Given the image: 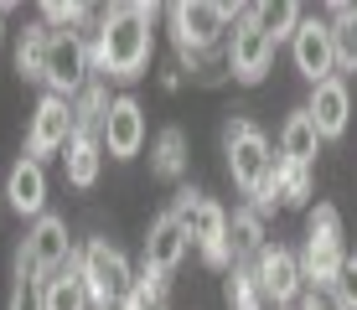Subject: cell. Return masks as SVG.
<instances>
[{
    "mask_svg": "<svg viewBox=\"0 0 357 310\" xmlns=\"http://www.w3.org/2000/svg\"><path fill=\"white\" fill-rule=\"evenodd\" d=\"M68 140H73V98L42 93L36 98V114L26 124V155L47 166V155L68 150Z\"/></svg>",
    "mask_w": 357,
    "mask_h": 310,
    "instance_id": "9c48e42d",
    "label": "cell"
},
{
    "mask_svg": "<svg viewBox=\"0 0 357 310\" xmlns=\"http://www.w3.org/2000/svg\"><path fill=\"white\" fill-rule=\"evenodd\" d=\"M326 26H331V52H337V78L342 72H357V6H331L326 10Z\"/></svg>",
    "mask_w": 357,
    "mask_h": 310,
    "instance_id": "44dd1931",
    "label": "cell"
},
{
    "mask_svg": "<svg viewBox=\"0 0 357 310\" xmlns=\"http://www.w3.org/2000/svg\"><path fill=\"white\" fill-rule=\"evenodd\" d=\"M47 47H52V31L42 26V21H31V26L16 31V72L26 83H42L47 72Z\"/></svg>",
    "mask_w": 357,
    "mask_h": 310,
    "instance_id": "603a6c76",
    "label": "cell"
},
{
    "mask_svg": "<svg viewBox=\"0 0 357 310\" xmlns=\"http://www.w3.org/2000/svg\"><path fill=\"white\" fill-rule=\"evenodd\" d=\"M249 16H254V26L280 47V42H290V36H295V26L305 21V10L290 6V0H264V6H249Z\"/></svg>",
    "mask_w": 357,
    "mask_h": 310,
    "instance_id": "cb8c5ba5",
    "label": "cell"
},
{
    "mask_svg": "<svg viewBox=\"0 0 357 310\" xmlns=\"http://www.w3.org/2000/svg\"><path fill=\"white\" fill-rule=\"evenodd\" d=\"M104 155H114V160H135L145 150V109H140V98H130V93H119L114 104H109V119H104Z\"/></svg>",
    "mask_w": 357,
    "mask_h": 310,
    "instance_id": "7c38bea8",
    "label": "cell"
},
{
    "mask_svg": "<svg viewBox=\"0 0 357 310\" xmlns=\"http://www.w3.org/2000/svg\"><path fill=\"white\" fill-rule=\"evenodd\" d=\"M305 114H311V124H316V134H321V140H342V134H347V124H352V93H347V78L316 83V93H311V104H305Z\"/></svg>",
    "mask_w": 357,
    "mask_h": 310,
    "instance_id": "5bb4252c",
    "label": "cell"
},
{
    "mask_svg": "<svg viewBox=\"0 0 357 310\" xmlns=\"http://www.w3.org/2000/svg\"><path fill=\"white\" fill-rule=\"evenodd\" d=\"M311 192H316V181H311V166H295V160L285 155H275L269 160V176L259 186V196H254V212H275V207H311Z\"/></svg>",
    "mask_w": 357,
    "mask_h": 310,
    "instance_id": "30bf717a",
    "label": "cell"
},
{
    "mask_svg": "<svg viewBox=\"0 0 357 310\" xmlns=\"http://www.w3.org/2000/svg\"><path fill=\"white\" fill-rule=\"evenodd\" d=\"M223 155H228V176L243 196H259V186L269 176V140L254 119H228L223 124Z\"/></svg>",
    "mask_w": 357,
    "mask_h": 310,
    "instance_id": "5b68a950",
    "label": "cell"
},
{
    "mask_svg": "<svg viewBox=\"0 0 357 310\" xmlns=\"http://www.w3.org/2000/svg\"><path fill=\"white\" fill-rule=\"evenodd\" d=\"M249 6H213V0H176L166 6L171 42H176V68L207 78L213 72V52L228 47V31L243 21Z\"/></svg>",
    "mask_w": 357,
    "mask_h": 310,
    "instance_id": "7a4b0ae2",
    "label": "cell"
},
{
    "mask_svg": "<svg viewBox=\"0 0 357 310\" xmlns=\"http://www.w3.org/2000/svg\"><path fill=\"white\" fill-rule=\"evenodd\" d=\"M155 0H119V6L98 10V26L89 31V52H93V72L109 83H135L145 78L155 52Z\"/></svg>",
    "mask_w": 357,
    "mask_h": 310,
    "instance_id": "6da1fadb",
    "label": "cell"
},
{
    "mask_svg": "<svg viewBox=\"0 0 357 310\" xmlns=\"http://www.w3.org/2000/svg\"><path fill=\"white\" fill-rule=\"evenodd\" d=\"M73 254H78V248H73V238H68V217L47 212V217H36L31 233L21 238L16 269H31L36 279H52V274H63V269H68Z\"/></svg>",
    "mask_w": 357,
    "mask_h": 310,
    "instance_id": "8992f818",
    "label": "cell"
},
{
    "mask_svg": "<svg viewBox=\"0 0 357 310\" xmlns=\"http://www.w3.org/2000/svg\"><path fill=\"white\" fill-rule=\"evenodd\" d=\"M249 269H254V279H259V295L269 300V310L301 300L305 274H301V254H295V248H285V243H264L259 258H254Z\"/></svg>",
    "mask_w": 357,
    "mask_h": 310,
    "instance_id": "52a82bcc",
    "label": "cell"
},
{
    "mask_svg": "<svg viewBox=\"0 0 357 310\" xmlns=\"http://www.w3.org/2000/svg\"><path fill=\"white\" fill-rule=\"evenodd\" d=\"M264 243H269V233H264V217L254 212V202H249V207H233V212H228V248H233V264H254Z\"/></svg>",
    "mask_w": 357,
    "mask_h": 310,
    "instance_id": "ac0fdd59",
    "label": "cell"
},
{
    "mask_svg": "<svg viewBox=\"0 0 357 310\" xmlns=\"http://www.w3.org/2000/svg\"><path fill=\"white\" fill-rule=\"evenodd\" d=\"M321 134H316V124H311V114L305 109H295V114L280 124V155L285 160H295V166H311L316 155H321Z\"/></svg>",
    "mask_w": 357,
    "mask_h": 310,
    "instance_id": "d6986e66",
    "label": "cell"
},
{
    "mask_svg": "<svg viewBox=\"0 0 357 310\" xmlns=\"http://www.w3.org/2000/svg\"><path fill=\"white\" fill-rule=\"evenodd\" d=\"M295 310H347L337 300V290H326V284H305L301 300H295Z\"/></svg>",
    "mask_w": 357,
    "mask_h": 310,
    "instance_id": "f1b7e54d",
    "label": "cell"
},
{
    "mask_svg": "<svg viewBox=\"0 0 357 310\" xmlns=\"http://www.w3.org/2000/svg\"><path fill=\"white\" fill-rule=\"evenodd\" d=\"M275 310H290V305H275Z\"/></svg>",
    "mask_w": 357,
    "mask_h": 310,
    "instance_id": "836d02e7",
    "label": "cell"
},
{
    "mask_svg": "<svg viewBox=\"0 0 357 310\" xmlns=\"http://www.w3.org/2000/svg\"><path fill=\"white\" fill-rule=\"evenodd\" d=\"M6 10H10V6H0V42H6Z\"/></svg>",
    "mask_w": 357,
    "mask_h": 310,
    "instance_id": "d6a6232c",
    "label": "cell"
},
{
    "mask_svg": "<svg viewBox=\"0 0 357 310\" xmlns=\"http://www.w3.org/2000/svg\"><path fill=\"white\" fill-rule=\"evenodd\" d=\"M151 176H161V181L187 176V134H181L176 124H166V130L151 140Z\"/></svg>",
    "mask_w": 357,
    "mask_h": 310,
    "instance_id": "7402d4cb",
    "label": "cell"
},
{
    "mask_svg": "<svg viewBox=\"0 0 357 310\" xmlns=\"http://www.w3.org/2000/svg\"><path fill=\"white\" fill-rule=\"evenodd\" d=\"M78 274H83V290H89L93 310H114L119 300H125L135 269H130V258L119 254L109 238H89L78 248Z\"/></svg>",
    "mask_w": 357,
    "mask_h": 310,
    "instance_id": "277c9868",
    "label": "cell"
},
{
    "mask_svg": "<svg viewBox=\"0 0 357 310\" xmlns=\"http://www.w3.org/2000/svg\"><path fill=\"white\" fill-rule=\"evenodd\" d=\"M187 238L197 243V254H202L207 269H233V248H228V207H218L213 196H202V207H197V217L187 222Z\"/></svg>",
    "mask_w": 357,
    "mask_h": 310,
    "instance_id": "4fadbf2b",
    "label": "cell"
},
{
    "mask_svg": "<svg viewBox=\"0 0 357 310\" xmlns=\"http://www.w3.org/2000/svg\"><path fill=\"white\" fill-rule=\"evenodd\" d=\"M63 166H68V186H78V192H89L98 181V171H104V140L98 134H78L73 130L68 150H63Z\"/></svg>",
    "mask_w": 357,
    "mask_h": 310,
    "instance_id": "e0dca14e",
    "label": "cell"
},
{
    "mask_svg": "<svg viewBox=\"0 0 357 310\" xmlns=\"http://www.w3.org/2000/svg\"><path fill=\"white\" fill-rule=\"evenodd\" d=\"M181 78H187L181 68H166V72H161V88H166V93H176V88H181Z\"/></svg>",
    "mask_w": 357,
    "mask_h": 310,
    "instance_id": "1f68e13d",
    "label": "cell"
},
{
    "mask_svg": "<svg viewBox=\"0 0 357 310\" xmlns=\"http://www.w3.org/2000/svg\"><path fill=\"white\" fill-rule=\"evenodd\" d=\"M290 57H295V72H301L305 83H326V78H337V52H331V26L326 21H316V16H305L301 26H295L290 36Z\"/></svg>",
    "mask_w": 357,
    "mask_h": 310,
    "instance_id": "8fae6325",
    "label": "cell"
},
{
    "mask_svg": "<svg viewBox=\"0 0 357 310\" xmlns=\"http://www.w3.org/2000/svg\"><path fill=\"white\" fill-rule=\"evenodd\" d=\"M223 290H228V310H269V300L259 295V279H254L249 264H233Z\"/></svg>",
    "mask_w": 357,
    "mask_h": 310,
    "instance_id": "4316f807",
    "label": "cell"
},
{
    "mask_svg": "<svg viewBox=\"0 0 357 310\" xmlns=\"http://www.w3.org/2000/svg\"><path fill=\"white\" fill-rule=\"evenodd\" d=\"M223 62H228V78L233 83H259L275 62V42L254 26V16L243 10V21L228 31V47H223Z\"/></svg>",
    "mask_w": 357,
    "mask_h": 310,
    "instance_id": "ba28073f",
    "label": "cell"
},
{
    "mask_svg": "<svg viewBox=\"0 0 357 310\" xmlns=\"http://www.w3.org/2000/svg\"><path fill=\"white\" fill-rule=\"evenodd\" d=\"M109 104H114V98H109V78L93 72V78L83 83V93L73 98V130H78V134H104Z\"/></svg>",
    "mask_w": 357,
    "mask_h": 310,
    "instance_id": "ffe728a7",
    "label": "cell"
},
{
    "mask_svg": "<svg viewBox=\"0 0 357 310\" xmlns=\"http://www.w3.org/2000/svg\"><path fill=\"white\" fill-rule=\"evenodd\" d=\"M192 254V238L187 228H181L171 212H161L151 222V233H145V264L155 269V274H171V269H181V258Z\"/></svg>",
    "mask_w": 357,
    "mask_h": 310,
    "instance_id": "2e32d148",
    "label": "cell"
},
{
    "mask_svg": "<svg viewBox=\"0 0 357 310\" xmlns=\"http://www.w3.org/2000/svg\"><path fill=\"white\" fill-rule=\"evenodd\" d=\"M114 310H166V274H155L151 264H140L135 279H130V290H125V300Z\"/></svg>",
    "mask_w": 357,
    "mask_h": 310,
    "instance_id": "484cf974",
    "label": "cell"
},
{
    "mask_svg": "<svg viewBox=\"0 0 357 310\" xmlns=\"http://www.w3.org/2000/svg\"><path fill=\"white\" fill-rule=\"evenodd\" d=\"M342 264H347V243H342V212L331 202H316L305 217V248H301V274L305 284H337Z\"/></svg>",
    "mask_w": 357,
    "mask_h": 310,
    "instance_id": "3957f363",
    "label": "cell"
},
{
    "mask_svg": "<svg viewBox=\"0 0 357 310\" xmlns=\"http://www.w3.org/2000/svg\"><path fill=\"white\" fill-rule=\"evenodd\" d=\"M202 196H207V192H197V186H176V196H171V217L187 228V222L197 217V207H202Z\"/></svg>",
    "mask_w": 357,
    "mask_h": 310,
    "instance_id": "f546056e",
    "label": "cell"
},
{
    "mask_svg": "<svg viewBox=\"0 0 357 310\" xmlns=\"http://www.w3.org/2000/svg\"><path fill=\"white\" fill-rule=\"evenodd\" d=\"M6 202L16 207L21 217H47V166L42 160H31V155H21L16 166H10V176H6Z\"/></svg>",
    "mask_w": 357,
    "mask_h": 310,
    "instance_id": "9a60e30c",
    "label": "cell"
},
{
    "mask_svg": "<svg viewBox=\"0 0 357 310\" xmlns=\"http://www.w3.org/2000/svg\"><path fill=\"white\" fill-rule=\"evenodd\" d=\"M6 310H47V279H36L31 269H16Z\"/></svg>",
    "mask_w": 357,
    "mask_h": 310,
    "instance_id": "83f0119b",
    "label": "cell"
},
{
    "mask_svg": "<svg viewBox=\"0 0 357 310\" xmlns=\"http://www.w3.org/2000/svg\"><path fill=\"white\" fill-rule=\"evenodd\" d=\"M47 310H93L89 290H83V274H78V254L68 258L63 274L47 279Z\"/></svg>",
    "mask_w": 357,
    "mask_h": 310,
    "instance_id": "d4e9b609",
    "label": "cell"
},
{
    "mask_svg": "<svg viewBox=\"0 0 357 310\" xmlns=\"http://www.w3.org/2000/svg\"><path fill=\"white\" fill-rule=\"evenodd\" d=\"M337 300L347 305V310H357V254H347V264H342V274H337Z\"/></svg>",
    "mask_w": 357,
    "mask_h": 310,
    "instance_id": "4dcf8cb0",
    "label": "cell"
}]
</instances>
